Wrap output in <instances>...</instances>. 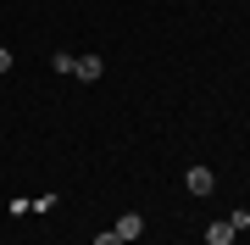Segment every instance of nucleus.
Wrapping results in <instances>:
<instances>
[{"mask_svg":"<svg viewBox=\"0 0 250 245\" xmlns=\"http://www.w3.org/2000/svg\"><path fill=\"white\" fill-rule=\"evenodd\" d=\"M111 234L123 240V245H134V240L145 234V218H139V212H123V218H117V228H111Z\"/></svg>","mask_w":250,"mask_h":245,"instance_id":"nucleus-1","label":"nucleus"},{"mask_svg":"<svg viewBox=\"0 0 250 245\" xmlns=\"http://www.w3.org/2000/svg\"><path fill=\"white\" fill-rule=\"evenodd\" d=\"M184 184H189V195H211V184H217V178H211V167H189V173H184Z\"/></svg>","mask_w":250,"mask_h":245,"instance_id":"nucleus-2","label":"nucleus"},{"mask_svg":"<svg viewBox=\"0 0 250 245\" xmlns=\"http://www.w3.org/2000/svg\"><path fill=\"white\" fill-rule=\"evenodd\" d=\"M100 73H106V62H100V56H78V67H72V78H83V84H95Z\"/></svg>","mask_w":250,"mask_h":245,"instance_id":"nucleus-3","label":"nucleus"},{"mask_svg":"<svg viewBox=\"0 0 250 245\" xmlns=\"http://www.w3.org/2000/svg\"><path fill=\"white\" fill-rule=\"evenodd\" d=\"M233 240H239V234H233V223H228V218L206 228V245H233Z\"/></svg>","mask_w":250,"mask_h":245,"instance_id":"nucleus-4","label":"nucleus"},{"mask_svg":"<svg viewBox=\"0 0 250 245\" xmlns=\"http://www.w3.org/2000/svg\"><path fill=\"white\" fill-rule=\"evenodd\" d=\"M95 245H123V240H117V234H111V228H106V234H95Z\"/></svg>","mask_w":250,"mask_h":245,"instance_id":"nucleus-5","label":"nucleus"},{"mask_svg":"<svg viewBox=\"0 0 250 245\" xmlns=\"http://www.w3.org/2000/svg\"><path fill=\"white\" fill-rule=\"evenodd\" d=\"M0 73H11V50L6 45H0Z\"/></svg>","mask_w":250,"mask_h":245,"instance_id":"nucleus-6","label":"nucleus"}]
</instances>
